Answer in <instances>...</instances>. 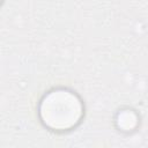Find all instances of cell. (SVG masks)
Instances as JSON below:
<instances>
[{
	"label": "cell",
	"mask_w": 148,
	"mask_h": 148,
	"mask_svg": "<svg viewBox=\"0 0 148 148\" xmlns=\"http://www.w3.org/2000/svg\"><path fill=\"white\" fill-rule=\"evenodd\" d=\"M52 110H57V112L45 114L43 116V119L52 127L61 128H67L74 125L79 120L81 113L79 101H76L75 96L68 91H54L45 97L40 111Z\"/></svg>",
	"instance_id": "cell-1"
}]
</instances>
